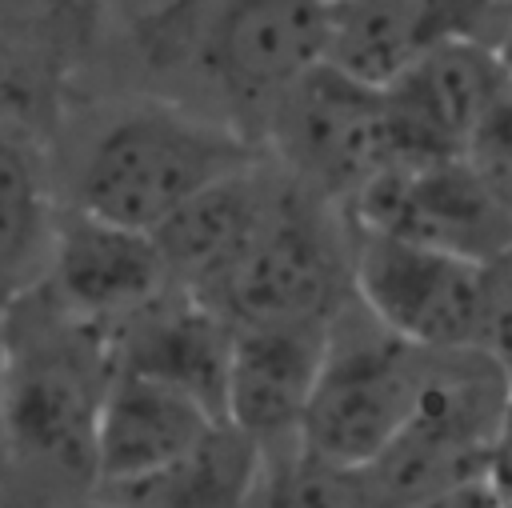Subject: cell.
I'll return each mask as SVG.
<instances>
[{
    "mask_svg": "<svg viewBox=\"0 0 512 508\" xmlns=\"http://www.w3.org/2000/svg\"><path fill=\"white\" fill-rule=\"evenodd\" d=\"M280 188L284 176H272L260 160H252L248 168L208 184L188 204H180L152 232L168 284L212 300L216 288L228 280V272L240 264V256L252 248V240L260 236L264 220L276 208Z\"/></svg>",
    "mask_w": 512,
    "mask_h": 508,
    "instance_id": "obj_14",
    "label": "cell"
},
{
    "mask_svg": "<svg viewBox=\"0 0 512 508\" xmlns=\"http://www.w3.org/2000/svg\"><path fill=\"white\" fill-rule=\"evenodd\" d=\"M112 364L160 380L224 420L232 320L204 296L168 284L132 316L108 328Z\"/></svg>",
    "mask_w": 512,
    "mask_h": 508,
    "instance_id": "obj_12",
    "label": "cell"
},
{
    "mask_svg": "<svg viewBox=\"0 0 512 508\" xmlns=\"http://www.w3.org/2000/svg\"><path fill=\"white\" fill-rule=\"evenodd\" d=\"M272 136L292 180L336 208L392 160L380 88L332 64L312 68L276 100Z\"/></svg>",
    "mask_w": 512,
    "mask_h": 508,
    "instance_id": "obj_8",
    "label": "cell"
},
{
    "mask_svg": "<svg viewBox=\"0 0 512 508\" xmlns=\"http://www.w3.org/2000/svg\"><path fill=\"white\" fill-rule=\"evenodd\" d=\"M504 88L496 44L452 36L380 88L392 160L464 156L480 116ZM388 160V164H392Z\"/></svg>",
    "mask_w": 512,
    "mask_h": 508,
    "instance_id": "obj_10",
    "label": "cell"
},
{
    "mask_svg": "<svg viewBox=\"0 0 512 508\" xmlns=\"http://www.w3.org/2000/svg\"><path fill=\"white\" fill-rule=\"evenodd\" d=\"M352 292L340 208L284 180L272 216L208 304L232 324H332Z\"/></svg>",
    "mask_w": 512,
    "mask_h": 508,
    "instance_id": "obj_4",
    "label": "cell"
},
{
    "mask_svg": "<svg viewBox=\"0 0 512 508\" xmlns=\"http://www.w3.org/2000/svg\"><path fill=\"white\" fill-rule=\"evenodd\" d=\"M480 348L512 380V244L484 264V336Z\"/></svg>",
    "mask_w": 512,
    "mask_h": 508,
    "instance_id": "obj_22",
    "label": "cell"
},
{
    "mask_svg": "<svg viewBox=\"0 0 512 508\" xmlns=\"http://www.w3.org/2000/svg\"><path fill=\"white\" fill-rule=\"evenodd\" d=\"M240 508H372L364 472L312 456L296 436L260 444V460Z\"/></svg>",
    "mask_w": 512,
    "mask_h": 508,
    "instance_id": "obj_19",
    "label": "cell"
},
{
    "mask_svg": "<svg viewBox=\"0 0 512 508\" xmlns=\"http://www.w3.org/2000/svg\"><path fill=\"white\" fill-rule=\"evenodd\" d=\"M496 52H500V64H504V76H508V84H512V28H508V36H504V44H500Z\"/></svg>",
    "mask_w": 512,
    "mask_h": 508,
    "instance_id": "obj_25",
    "label": "cell"
},
{
    "mask_svg": "<svg viewBox=\"0 0 512 508\" xmlns=\"http://www.w3.org/2000/svg\"><path fill=\"white\" fill-rule=\"evenodd\" d=\"M340 216L352 228L412 240L476 264H488L512 244V216L464 156L392 160L340 204Z\"/></svg>",
    "mask_w": 512,
    "mask_h": 508,
    "instance_id": "obj_7",
    "label": "cell"
},
{
    "mask_svg": "<svg viewBox=\"0 0 512 508\" xmlns=\"http://www.w3.org/2000/svg\"><path fill=\"white\" fill-rule=\"evenodd\" d=\"M344 228L352 296L368 320L424 352L480 348L484 264L384 232Z\"/></svg>",
    "mask_w": 512,
    "mask_h": 508,
    "instance_id": "obj_6",
    "label": "cell"
},
{
    "mask_svg": "<svg viewBox=\"0 0 512 508\" xmlns=\"http://www.w3.org/2000/svg\"><path fill=\"white\" fill-rule=\"evenodd\" d=\"M360 308V304H356ZM420 372V348L384 332L360 308H340L328 324L324 360L304 404L296 440L348 472H364L400 432Z\"/></svg>",
    "mask_w": 512,
    "mask_h": 508,
    "instance_id": "obj_5",
    "label": "cell"
},
{
    "mask_svg": "<svg viewBox=\"0 0 512 508\" xmlns=\"http://www.w3.org/2000/svg\"><path fill=\"white\" fill-rule=\"evenodd\" d=\"M508 0H332L328 60L360 84L384 88L416 56L452 36L484 40Z\"/></svg>",
    "mask_w": 512,
    "mask_h": 508,
    "instance_id": "obj_13",
    "label": "cell"
},
{
    "mask_svg": "<svg viewBox=\"0 0 512 508\" xmlns=\"http://www.w3.org/2000/svg\"><path fill=\"white\" fill-rule=\"evenodd\" d=\"M332 0H216L196 52L204 72L240 104H268L328 60Z\"/></svg>",
    "mask_w": 512,
    "mask_h": 508,
    "instance_id": "obj_9",
    "label": "cell"
},
{
    "mask_svg": "<svg viewBox=\"0 0 512 508\" xmlns=\"http://www.w3.org/2000/svg\"><path fill=\"white\" fill-rule=\"evenodd\" d=\"M0 500L68 508L96 492V428L112 384L108 328L64 312L48 292L0 308Z\"/></svg>",
    "mask_w": 512,
    "mask_h": 508,
    "instance_id": "obj_1",
    "label": "cell"
},
{
    "mask_svg": "<svg viewBox=\"0 0 512 508\" xmlns=\"http://www.w3.org/2000/svg\"><path fill=\"white\" fill-rule=\"evenodd\" d=\"M324 344L328 324H232L224 420L256 444L296 436Z\"/></svg>",
    "mask_w": 512,
    "mask_h": 508,
    "instance_id": "obj_15",
    "label": "cell"
},
{
    "mask_svg": "<svg viewBox=\"0 0 512 508\" xmlns=\"http://www.w3.org/2000/svg\"><path fill=\"white\" fill-rule=\"evenodd\" d=\"M4 304H8V300H0V308H4Z\"/></svg>",
    "mask_w": 512,
    "mask_h": 508,
    "instance_id": "obj_28",
    "label": "cell"
},
{
    "mask_svg": "<svg viewBox=\"0 0 512 508\" xmlns=\"http://www.w3.org/2000/svg\"><path fill=\"white\" fill-rule=\"evenodd\" d=\"M412 508H504V500L496 496L488 476H472V480H460L452 488H440V492L416 500Z\"/></svg>",
    "mask_w": 512,
    "mask_h": 508,
    "instance_id": "obj_23",
    "label": "cell"
},
{
    "mask_svg": "<svg viewBox=\"0 0 512 508\" xmlns=\"http://www.w3.org/2000/svg\"><path fill=\"white\" fill-rule=\"evenodd\" d=\"M124 32L148 52L196 44L216 0H108Z\"/></svg>",
    "mask_w": 512,
    "mask_h": 508,
    "instance_id": "obj_20",
    "label": "cell"
},
{
    "mask_svg": "<svg viewBox=\"0 0 512 508\" xmlns=\"http://www.w3.org/2000/svg\"><path fill=\"white\" fill-rule=\"evenodd\" d=\"M484 476L496 488V496L504 500V508H512V392H508V408H504V420H500V432H496Z\"/></svg>",
    "mask_w": 512,
    "mask_h": 508,
    "instance_id": "obj_24",
    "label": "cell"
},
{
    "mask_svg": "<svg viewBox=\"0 0 512 508\" xmlns=\"http://www.w3.org/2000/svg\"><path fill=\"white\" fill-rule=\"evenodd\" d=\"M252 160L248 140L228 124L172 104H140L120 112L88 148L76 208L152 236L180 204Z\"/></svg>",
    "mask_w": 512,
    "mask_h": 508,
    "instance_id": "obj_2",
    "label": "cell"
},
{
    "mask_svg": "<svg viewBox=\"0 0 512 508\" xmlns=\"http://www.w3.org/2000/svg\"><path fill=\"white\" fill-rule=\"evenodd\" d=\"M56 208L48 168L28 132L0 124V300L44 276Z\"/></svg>",
    "mask_w": 512,
    "mask_h": 508,
    "instance_id": "obj_18",
    "label": "cell"
},
{
    "mask_svg": "<svg viewBox=\"0 0 512 508\" xmlns=\"http://www.w3.org/2000/svg\"><path fill=\"white\" fill-rule=\"evenodd\" d=\"M464 160L472 164V172L480 176V184L496 196V204L512 216V84L504 76V88L496 92V100L488 104V112L480 116Z\"/></svg>",
    "mask_w": 512,
    "mask_h": 508,
    "instance_id": "obj_21",
    "label": "cell"
},
{
    "mask_svg": "<svg viewBox=\"0 0 512 508\" xmlns=\"http://www.w3.org/2000/svg\"><path fill=\"white\" fill-rule=\"evenodd\" d=\"M216 424L220 416L192 396L116 368L96 428V492H112L160 472Z\"/></svg>",
    "mask_w": 512,
    "mask_h": 508,
    "instance_id": "obj_16",
    "label": "cell"
},
{
    "mask_svg": "<svg viewBox=\"0 0 512 508\" xmlns=\"http://www.w3.org/2000/svg\"><path fill=\"white\" fill-rule=\"evenodd\" d=\"M68 508H120V504H112V500H104V496H84V500H76V504H68Z\"/></svg>",
    "mask_w": 512,
    "mask_h": 508,
    "instance_id": "obj_26",
    "label": "cell"
},
{
    "mask_svg": "<svg viewBox=\"0 0 512 508\" xmlns=\"http://www.w3.org/2000/svg\"><path fill=\"white\" fill-rule=\"evenodd\" d=\"M0 352H4V332H0Z\"/></svg>",
    "mask_w": 512,
    "mask_h": 508,
    "instance_id": "obj_27",
    "label": "cell"
},
{
    "mask_svg": "<svg viewBox=\"0 0 512 508\" xmlns=\"http://www.w3.org/2000/svg\"><path fill=\"white\" fill-rule=\"evenodd\" d=\"M508 392L512 380L484 348H420L408 416L364 468L372 508H412L440 488L484 476Z\"/></svg>",
    "mask_w": 512,
    "mask_h": 508,
    "instance_id": "obj_3",
    "label": "cell"
},
{
    "mask_svg": "<svg viewBox=\"0 0 512 508\" xmlns=\"http://www.w3.org/2000/svg\"><path fill=\"white\" fill-rule=\"evenodd\" d=\"M40 284L64 312L112 328L160 296L168 288V272L148 232L72 208L56 216Z\"/></svg>",
    "mask_w": 512,
    "mask_h": 508,
    "instance_id": "obj_11",
    "label": "cell"
},
{
    "mask_svg": "<svg viewBox=\"0 0 512 508\" xmlns=\"http://www.w3.org/2000/svg\"><path fill=\"white\" fill-rule=\"evenodd\" d=\"M508 4H512V0H508Z\"/></svg>",
    "mask_w": 512,
    "mask_h": 508,
    "instance_id": "obj_29",
    "label": "cell"
},
{
    "mask_svg": "<svg viewBox=\"0 0 512 508\" xmlns=\"http://www.w3.org/2000/svg\"><path fill=\"white\" fill-rule=\"evenodd\" d=\"M256 460L260 444L228 420H220L204 440H196L160 472L96 496L120 508H240Z\"/></svg>",
    "mask_w": 512,
    "mask_h": 508,
    "instance_id": "obj_17",
    "label": "cell"
}]
</instances>
